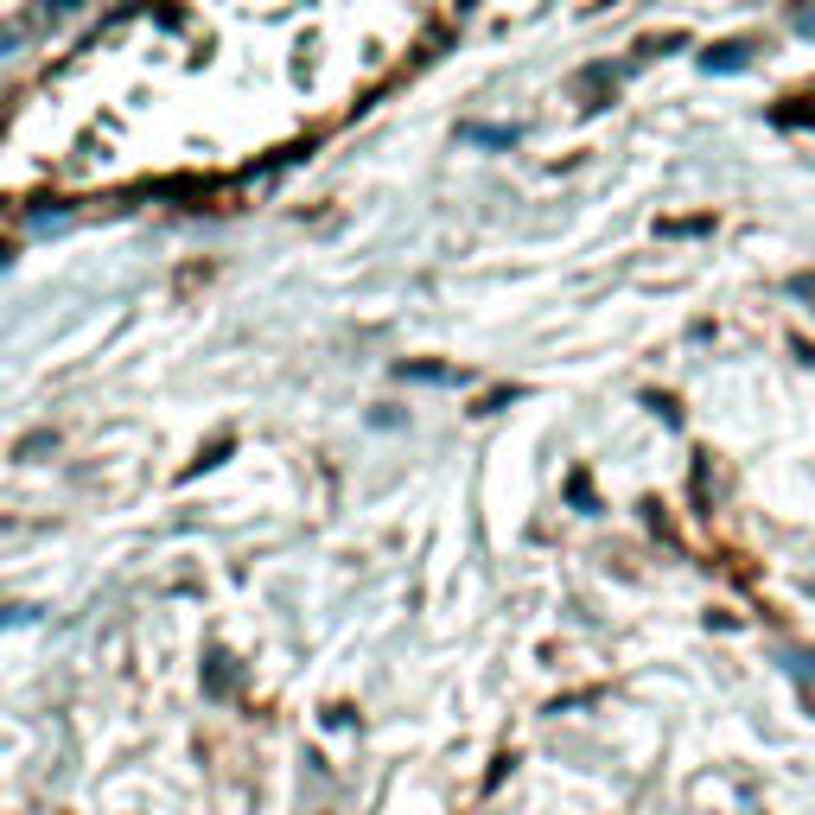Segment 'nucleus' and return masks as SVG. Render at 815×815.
I'll return each instance as SVG.
<instances>
[{
	"label": "nucleus",
	"instance_id": "f03ea898",
	"mask_svg": "<svg viewBox=\"0 0 815 815\" xmlns=\"http://www.w3.org/2000/svg\"><path fill=\"white\" fill-rule=\"evenodd\" d=\"M790 293H796V300H809V306H815V274H790Z\"/></svg>",
	"mask_w": 815,
	"mask_h": 815
},
{
	"label": "nucleus",
	"instance_id": "f257e3e1",
	"mask_svg": "<svg viewBox=\"0 0 815 815\" xmlns=\"http://www.w3.org/2000/svg\"><path fill=\"white\" fill-rule=\"evenodd\" d=\"M745 64V45H720V51H707V71H739Z\"/></svg>",
	"mask_w": 815,
	"mask_h": 815
}]
</instances>
